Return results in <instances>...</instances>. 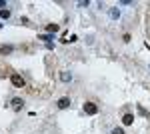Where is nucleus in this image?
<instances>
[{"label": "nucleus", "mask_w": 150, "mask_h": 134, "mask_svg": "<svg viewBox=\"0 0 150 134\" xmlns=\"http://www.w3.org/2000/svg\"><path fill=\"white\" fill-rule=\"evenodd\" d=\"M0 28H2V24H0Z\"/></svg>", "instance_id": "obj_15"}, {"label": "nucleus", "mask_w": 150, "mask_h": 134, "mask_svg": "<svg viewBox=\"0 0 150 134\" xmlns=\"http://www.w3.org/2000/svg\"><path fill=\"white\" fill-rule=\"evenodd\" d=\"M118 16H120V10L118 8H112L110 10V18H118Z\"/></svg>", "instance_id": "obj_9"}, {"label": "nucleus", "mask_w": 150, "mask_h": 134, "mask_svg": "<svg viewBox=\"0 0 150 134\" xmlns=\"http://www.w3.org/2000/svg\"><path fill=\"white\" fill-rule=\"evenodd\" d=\"M0 18H10V10H0Z\"/></svg>", "instance_id": "obj_10"}, {"label": "nucleus", "mask_w": 150, "mask_h": 134, "mask_svg": "<svg viewBox=\"0 0 150 134\" xmlns=\"http://www.w3.org/2000/svg\"><path fill=\"white\" fill-rule=\"evenodd\" d=\"M68 106H70V98H60V100H58V108L64 110V108H68Z\"/></svg>", "instance_id": "obj_3"}, {"label": "nucleus", "mask_w": 150, "mask_h": 134, "mask_svg": "<svg viewBox=\"0 0 150 134\" xmlns=\"http://www.w3.org/2000/svg\"><path fill=\"white\" fill-rule=\"evenodd\" d=\"M22 104H24V102H22V98H14V100H12V108H14V110H20V108H22Z\"/></svg>", "instance_id": "obj_4"}, {"label": "nucleus", "mask_w": 150, "mask_h": 134, "mask_svg": "<svg viewBox=\"0 0 150 134\" xmlns=\"http://www.w3.org/2000/svg\"><path fill=\"white\" fill-rule=\"evenodd\" d=\"M138 110H140V114H142V116H148V112H146V110H144L142 106H138Z\"/></svg>", "instance_id": "obj_12"}, {"label": "nucleus", "mask_w": 150, "mask_h": 134, "mask_svg": "<svg viewBox=\"0 0 150 134\" xmlns=\"http://www.w3.org/2000/svg\"><path fill=\"white\" fill-rule=\"evenodd\" d=\"M4 4H6V2H4V0H0V6H4Z\"/></svg>", "instance_id": "obj_14"}, {"label": "nucleus", "mask_w": 150, "mask_h": 134, "mask_svg": "<svg viewBox=\"0 0 150 134\" xmlns=\"http://www.w3.org/2000/svg\"><path fill=\"white\" fill-rule=\"evenodd\" d=\"M60 80H62V82H70V80H72V74H70V72H60Z\"/></svg>", "instance_id": "obj_6"}, {"label": "nucleus", "mask_w": 150, "mask_h": 134, "mask_svg": "<svg viewBox=\"0 0 150 134\" xmlns=\"http://www.w3.org/2000/svg\"><path fill=\"white\" fill-rule=\"evenodd\" d=\"M84 112L90 114V116H94V114L98 112V106H96L94 102H86V104H84Z\"/></svg>", "instance_id": "obj_2"}, {"label": "nucleus", "mask_w": 150, "mask_h": 134, "mask_svg": "<svg viewBox=\"0 0 150 134\" xmlns=\"http://www.w3.org/2000/svg\"><path fill=\"white\" fill-rule=\"evenodd\" d=\"M46 30H48L50 34H54V32H58V30H60V26H58V24H48V26H46Z\"/></svg>", "instance_id": "obj_7"}, {"label": "nucleus", "mask_w": 150, "mask_h": 134, "mask_svg": "<svg viewBox=\"0 0 150 134\" xmlns=\"http://www.w3.org/2000/svg\"><path fill=\"white\" fill-rule=\"evenodd\" d=\"M10 52H12V46H0V54H10Z\"/></svg>", "instance_id": "obj_8"}, {"label": "nucleus", "mask_w": 150, "mask_h": 134, "mask_svg": "<svg viewBox=\"0 0 150 134\" xmlns=\"http://www.w3.org/2000/svg\"><path fill=\"white\" fill-rule=\"evenodd\" d=\"M112 134H124V130H122V128H114Z\"/></svg>", "instance_id": "obj_13"}, {"label": "nucleus", "mask_w": 150, "mask_h": 134, "mask_svg": "<svg viewBox=\"0 0 150 134\" xmlns=\"http://www.w3.org/2000/svg\"><path fill=\"white\" fill-rule=\"evenodd\" d=\"M40 40H46V42H50L52 40V36H48V34H42V36H38Z\"/></svg>", "instance_id": "obj_11"}, {"label": "nucleus", "mask_w": 150, "mask_h": 134, "mask_svg": "<svg viewBox=\"0 0 150 134\" xmlns=\"http://www.w3.org/2000/svg\"><path fill=\"white\" fill-rule=\"evenodd\" d=\"M122 122H124L126 126H130V124L134 122V116H132V114H124V116H122Z\"/></svg>", "instance_id": "obj_5"}, {"label": "nucleus", "mask_w": 150, "mask_h": 134, "mask_svg": "<svg viewBox=\"0 0 150 134\" xmlns=\"http://www.w3.org/2000/svg\"><path fill=\"white\" fill-rule=\"evenodd\" d=\"M10 82H12V86H16V88H22V86H24V78H22L20 74H12V76H10Z\"/></svg>", "instance_id": "obj_1"}]
</instances>
